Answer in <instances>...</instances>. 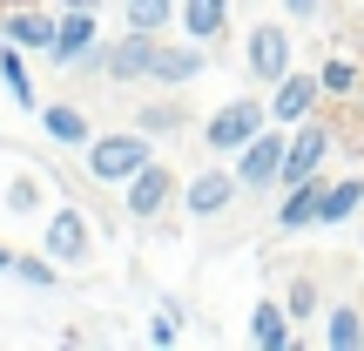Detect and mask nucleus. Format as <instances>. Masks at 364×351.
<instances>
[{
    "instance_id": "nucleus-8",
    "label": "nucleus",
    "mask_w": 364,
    "mask_h": 351,
    "mask_svg": "<svg viewBox=\"0 0 364 351\" xmlns=\"http://www.w3.org/2000/svg\"><path fill=\"white\" fill-rule=\"evenodd\" d=\"M156 48H162V34L122 27L115 41H102V75L115 81V88H129V81H149V68H156Z\"/></svg>"
},
{
    "instance_id": "nucleus-12",
    "label": "nucleus",
    "mask_w": 364,
    "mask_h": 351,
    "mask_svg": "<svg viewBox=\"0 0 364 351\" xmlns=\"http://www.w3.org/2000/svg\"><path fill=\"white\" fill-rule=\"evenodd\" d=\"M95 48H102V21H95V7H61V14H54V48H48L54 68H75L81 54H95Z\"/></svg>"
},
{
    "instance_id": "nucleus-11",
    "label": "nucleus",
    "mask_w": 364,
    "mask_h": 351,
    "mask_svg": "<svg viewBox=\"0 0 364 351\" xmlns=\"http://www.w3.org/2000/svg\"><path fill=\"white\" fill-rule=\"evenodd\" d=\"M317 345L324 351H364V290H338L317 318Z\"/></svg>"
},
{
    "instance_id": "nucleus-25",
    "label": "nucleus",
    "mask_w": 364,
    "mask_h": 351,
    "mask_svg": "<svg viewBox=\"0 0 364 351\" xmlns=\"http://www.w3.org/2000/svg\"><path fill=\"white\" fill-rule=\"evenodd\" d=\"M135 129L142 135H182L189 115H182V102H149V108H135Z\"/></svg>"
},
{
    "instance_id": "nucleus-20",
    "label": "nucleus",
    "mask_w": 364,
    "mask_h": 351,
    "mask_svg": "<svg viewBox=\"0 0 364 351\" xmlns=\"http://www.w3.org/2000/svg\"><path fill=\"white\" fill-rule=\"evenodd\" d=\"M358 209H364V176H331L324 209H317V230H331V223H351Z\"/></svg>"
},
{
    "instance_id": "nucleus-7",
    "label": "nucleus",
    "mask_w": 364,
    "mask_h": 351,
    "mask_svg": "<svg viewBox=\"0 0 364 351\" xmlns=\"http://www.w3.org/2000/svg\"><path fill=\"white\" fill-rule=\"evenodd\" d=\"M236 196H243V182H236V169H223V156H216V162H203V169L182 182V216L216 223L223 209H236Z\"/></svg>"
},
{
    "instance_id": "nucleus-18",
    "label": "nucleus",
    "mask_w": 364,
    "mask_h": 351,
    "mask_svg": "<svg viewBox=\"0 0 364 351\" xmlns=\"http://www.w3.org/2000/svg\"><path fill=\"white\" fill-rule=\"evenodd\" d=\"M41 129H48V142H61V149H88L95 122L81 115V102H41Z\"/></svg>"
},
{
    "instance_id": "nucleus-10",
    "label": "nucleus",
    "mask_w": 364,
    "mask_h": 351,
    "mask_svg": "<svg viewBox=\"0 0 364 351\" xmlns=\"http://www.w3.org/2000/svg\"><path fill=\"white\" fill-rule=\"evenodd\" d=\"M317 102H324V81H317V68H290V75L270 88V122L297 129V122L317 115Z\"/></svg>"
},
{
    "instance_id": "nucleus-15",
    "label": "nucleus",
    "mask_w": 364,
    "mask_h": 351,
    "mask_svg": "<svg viewBox=\"0 0 364 351\" xmlns=\"http://www.w3.org/2000/svg\"><path fill=\"white\" fill-rule=\"evenodd\" d=\"M230 21H236V0H176V27L203 48L230 41Z\"/></svg>"
},
{
    "instance_id": "nucleus-3",
    "label": "nucleus",
    "mask_w": 364,
    "mask_h": 351,
    "mask_svg": "<svg viewBox=\"0 0 364 351\" xmlns=\"http://www.w3.org/2000/svg\"><path fill=\"white\" fill-rule=\"evenodd\" d=\"M257 129H270V102H263V95H230V102H216V115L203 122V149L209 156H236Z\"/></svg>"
},
{
    "instance_id": "nucleus-27",
    "label": "nucleus",
    "mask_w": 364,
    "mask_h": 351,
    "mask_svg": "<svg viewBox=\"0 0 364 351\" xmlns=\"http://www.w3.org/2000/svg\"><path fill=\"white\" fill-rule=\"evenodd\" d=\"M149 345H162V351L182 345V304H162V311H156V325H149Z\"/></svg>"
},
{
    "instance_id": "nucleus-26",
    "label": "nucleus",
    "mask_w": 364,
    "mask_h": 351,
    "mask_svg": "<svg viewBox=\"0 0 364 351\" xmlns=\"http://www.w3.org/2000/svg\"><path fill=\"white\" fill-rule=\"evenodd\" d=\"M34 209H41V176L34 169L7 176V216H34Z\"/></svg>"
},
{
    "instance_id": "nucleus-19",
    "label": "nucleus",
    "mask_w": 364,
    "mask_h": 351,
    "mask_svg": "<svg viewBox=\"0 0 364 351\" xmlns=\"http://www.w3.org/2000/svg\"><path fill=\"white\" fill-rule=\"evenodd\" d=\"M0 81H7V102H14V108H27V115H41L34 75H27V48H14V41H0Z\"/></svg>"
},
{
    "instance_id": "nucleus-6",
    "label": "nucleus",
    "mask_w": 364,
    "mask_h": 351,
    "mask_svg": "<svg viewBox=\"0 0 364 351\" xmlns=\"http://www.w3.org/2000/svg\"><path fill=\"white\" fill-rule=\"evenodd\" d=\"M41 250H48V257L61 263V271H81V263L95 257V223H88V209H81V203H61V209H48Z\"/></svg>"
},
{
    "instance_id": "nucleus-29",
    "label": "nucleus",
    "mask_w": 364,
    "mask_h": 351,
    "mask_svg": "<svg viewBox=\"0 0 364 351\" xmlns=\"http://www.w3.org/2000/svg\"><path fill=\"white\" fill-rule=\"evenodd\" d=\"M61 7H95V14H102V0H61Z\"/></svg>"
},
{
    "instance_id": "nucleus-24",
    "label": "nucleus",
    "mask_w": 364,
    "mask_h": 351,
    "mask_svg": "<svg viewBox=\"0 0 364 351\" xmlns=\"http://www.w3.org/2000/svg\"><path fill=\"white\" fill-rule=\"evenodd\" d=\"M7 277H21L27 290H54V284H61V263H54L48 250H41V257H34V250H14V271Z\"/></svg>"
},
{
    "instance_id": "nucleus-22",
    "label": "nucleus",
    "mask_w": 364,
    "mask_h": 351,
    "mask_svg": "<svg viewBox=\"0 0 364 351\" xmlns=\"http://www.w3.org/2000/svg\"><path fill=\"white\" fill-rule=\"evenodd\" d=\"M317 81H324V102H351L358 81H364V68L351 61V54H331V61L317 68Z\"/></svg>"
},
{
    "instance_id": "nucleus-5",
    "label": "nucleus",
    "mask_w": 364,
    "mask_h": 351,
    "mask_svg": "<svg viewBox=\"0 0 364 351\" xmlns=\"http://www.w3.org/2000/svg\"><path fill=\"white\" fill-rule=\"evenodd\" d=\"M243 68H250L257 88H277V81L297 68V41H290V27L284 21H257L250 41H243Z\"/></svg>"
},
{
    "instance_id": "nucleus-1",
    "label": "nucleus",
    "mask_w": 364,
    "mask_h": 351,
    "mask_svg": "<svg viewBox=\"0 0 364 351\" xmlns=\"http://www.w3.org/2000/svg\"><path fill=\"white\" fill-rule=\"evenodd\" d=\"M142 162H156V135H142L129 122V129H95L88 149H81V169H88V182H102V189H122Z\"/></svg>"
},
{
    "instance_id": "nucleus-30",
    "label": "nucleus",
    "mask_w": 364,
    "mask_h": 351,
    "mask_svg": "<svg viewBox=\"0 0 364 351\" xmlns=\"http://www.w3.org/2000/svg\"><path fill=\"white\" fill-rule=\"evenodd\" d=\"M0 271H14V250H7V243H0Z\"/></svg>"
},
{
    "instance_id": "nucleus-9",
    "label": "nucleus",
    "mask_w": 364,
    "mask_h": 351,
    "mask_svg": "<svg viewBox=\"0 0 364 351\" xmlns=\"http://www.w3.org/2000/svg\"><path fill=\"white\" fill-rule=\"evenodd\" d=\"M324 162H331V122L311 115V122H297V129H290V156H284L277 189H290V182H304V176H324Z\"/></svg>"
},
{
    "instance_id": "nucleus-2",
    "label": "nucleus",
    "mask_w": 364,
    "mask_h": 351,
    "mask_svg": "<svg viewBox=\"0 0 364 351\" xmlns=\"http://www.w3.org/2000/svg\"><path fill=\"white\" fill-rule=\"evenodd\" d=\"M176 203H182V176H176L162 156H156V162H142V169L122 182V216L142 223V230H156V223L169 216Z\"/></svg>"
},
{
    "instance_id": "nucleus-21",
    "label": "nucleus",
    "mask_w": 364,
    "mask_h": 351,
    "mask_svg": "<svg viewBox=\"0 0 364 351\" xmlns=\"http://www.w3.org/2000/svg\"><path fill=\"white\" fill-rule=\"evenodd\" d=\"M284 304H290V318H297V325L324 318V277H317V271H297V277L284 284Z\"/></svg>"
},
{
    "instance_id": "nucleus-32",
    "label": "nucleus",
    "mask_w": 364,
    "mask_h": 351,
    "mask_svg": "<svg viewBox=\"0 0 364 351\" xmlns=\"http://www.w3.org/2000/svg\"><path fill=\"white\" fill-rule=\"evenodd\" d=\"M7 7H27V0H0V14H7Z\"/></svg>"
},
{
    "instance_id": "nucleus-23",
    "label": "nucleus",
    "mask_w": 364,
    "mask_h": 351,
    "mask_svg": "<svg viewBox=\"0 0 364 351\" xmlns=\"http://www.w3.org/2000/svg\"><path fill=\"white\" fill-rule=\"evenodd\" d=\"M176 0H122V27H142V34H169Z\"/></svg>"
},
{
    "instance_id": "nucleus-31",
    "label": "nucleus",
    "mask_w": 364,
    "mask_h": 351,
    "mask_svg": "<svg viewBox=\"0 0 364 351\" xmlns=\"http://www.w3.org/2000/svg\"><path fill=\"white\" fill-rule=\"evenodd\" d=\"M351 102H358V115H364V81H358V95H351Z\"/></svg>"
},
{
    "instance_id": "nucleus-13",
    "label": "nucleus",
    "mask_w": 364,
    "mask_h": 351,
    "mask_svg": "<svg viewBox=\"0 0 364 351\" xmlns=\"http://www.w3.org/2000/svg\"><path fill=\"white\" fill-rule=\"evenodd\" d=\"M209 75V48L203 41H162L156 48V68H149V81H162V88H189V81H203Z\"/></svg>"
},
{
    "instance_id": "nucleus-17",
    "label": "nucleus",
    "mask_w": 364,
    "mask_h": 351,
    "mask_svg": "<svg viewBox=\"0 0 364 351\" xmlns=\"http://www.w3.org/2000/svg\"><path fill=\"white\" fill-rule=\"evenodd\" d=\"M0 41H14V48H27V54H48L54 48V14H41L34 0H27V7H7L0 14Z\"/></svg>"
},
{
    "instance_id": "nucleus-14",
    "label": "nucleus",
    "mask_w": 364,
    "mask_h": 351,
    "mask_svg": "<svg viewBox=\"0 0 364 351\" xmlns=\"http://www.w3.org/2000/svg\"><path fill=\"white\" fill-rule=\"evenodd\" d=\"M324 189H331V176H304V182H290V189H277V236H290V230H317Z\"/></svg>"
},
{
    "instance_id": "nucleus-16",
    "label": "nucleus",
    "mask_w": 364,
    "mask_h": 351,
    "mask_svg": "<svg viewBox=\"0 0 364 351\" xmlns=\"http://www.w3.org/2000/svg\"><path fill=\"white\" fill-rule=\"evenodd\" d=\"M250 345L257 351H290L297 345V318H290L284 298H257V311H250Z\"/></svg>"
},
{
    "instance_id": "nucleus-4",
    "label": "nucleus",
    "mask_w": 364,
    "mask_h": 351,
    "mask_svg": "<svg viewBox=\"0 0 364 351\" xmlns=\"http://www.w3.org/2000/svg\"><path fill=\"white\" fill-rule=\"evenodd\" d=\"M284 156H290V129H284V122H270V129H257V135H250V142L230 156V169H236V182H243V189H270V196H277Z\"/></svg>"
},
{
    "instance_id": "nucleus-28",
    "label": "nucleus",
    "mask_w": 364,
    "mask_h": 351,
    "mask_svg": "<svg viewBox=\"0 0 364 351\" xmlns=\"http://www.w3.org/2000/svg\"><path fill=\"white\" fill-rule=\"evenodd\" d=\"M284 21H324V0H284Z\"/></svg>"
}]
</instances>
